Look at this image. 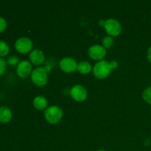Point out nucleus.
Wrapping results in <instances>:
<instances>
[{
	"mask_svg": "<svg viewBox=\"0 0 151 151\" xmlns=\"http://www.w3.org/2000/svg\"><path fill=\"white\" fill-rule=\"evenodd\" d=\"M63 115L62 109L57 106H50L44 111L45 119L50 124H56L60 122Z\"/></svg>",
	"mask_w": 151,
	"mask_h": 151,
	"instance_id": "nucleus-2",
	"label": "nucleus"
},
{
	"mask_svg": "<svg viewBox=\"0 0 151 151\" xmlns=\"http://www.w3.org/2000/svg\"><path fill=\"white\" fill-rule=\"evenodd\" d=\"M59 65H60V68L63 72L71 73L78 69V63L73 58L66 57L60 60Z\"/></svg>",
	"mask_w": 151,
	"mask_h": 151,
	"instance_id": "nucleus-6",
	"label": "nucleus"
},
{
	"mask_svg": "<svg viewBox=\"0 0 151 151\" xmlns=\"http://www.w3.org/2000/svg\"><path fill=\"white\" fill-rule=\"evenodd\" d=\"M31 80L35 85L40 87L44 86L48 80L47 69L44 67H38L32 70L31 73Z\"/></svg>",
	"mask_w": 151,
	"mask_h": 151,
	"instance_id": "nucleus-3",
	"label": "nucleus"
},
{
	"mask_svg": "<svg viewBox=\"0 0 151 151\" xmlns=\"http://www.w3.org/2000/svg\"><path fill=\"white\" fill-rule=\"evenodd\" d=\"M103 47H104L106 49L111 48L114 44L113 38H112L111 36H110V35H108V36L104 37V38H103Z\"/></svg>",
	"mask_w": 151,
	"mask_h": 151,
	"instance_id": "nucleus-16",
	"label": "nucleus"
},
{
	"mask_svg": "<svg viewBox=\"0 0 151 151\" xmlns=\"http://www.w3.org/2000/svg\"><path fill=\"white\" fill-rule=\"evenodd\" d=\"M147 60H148V61L151 63V46L149 47L148 50H147Z\"/></svg>",
	"mask_w": 151,
	"mask_h": 151,
	"instance_id": "nucleus-20",
	"label": "nucleus"
},
{
	"mask_svg": "<svg viewBox=\"0 0 151 151\" xmlns=\"http://www.w3.org/2000/svg\"><path fill=\"white\" fill-rule=\"evenodd\" d=\"M88 54L91 59L95 60H102L106 55V49L101 45H93L89 47Z\"/></svg>",
	"mask_w": 151,
	"mask_h": 151,
	"instance_id": "nucleus-7",
	"label": "nucleus"
},
{
	"mask_svg": "<svg viewBox=\"0 0 151 151\" xmlns=\"http://www.w3.org/2000/svg\"><path fill=\"white\" fill-rule=\"evenodd\" d=\"M91 65L89 62L88 61H81L78 63V69L77 70L81 74H83V75H86V74L89 73L91 71Z\"/></svg>",
	"mask_w": 151,
	"mask_h": 151,
	"instance_id": "nucleus-13",
	"label": "nucleus"
},
{
	"mask_svg": "<svg viewBox=\"0 0 151 151\" xmlns=\"http://www.w3.org/2000/svg\"><path fill=\"white\" fill-rule=\"evenodd\" d=\"M97 151H107V150H98Z\"/></svg>",
	"mask_w": 151,
	"mask_h": 151,
	"instance_id": "nucleus-21",
	"label": "nucleus"
},
{
	"mask_svg": "<svg viewBox=\"0 0 151 151\" xmlns=\"http://www.w3.org/2000/svg\"><path fill=\"white\" fill-rule=\"evenodd\" d=\"M118 66L117 62H109L107 60H102L97 62L93 68V73L97 78L103 79L109 76L111 71Z\"/></svg>",
	"mask_w": 151,
	"mask_h": 151,
	"instance_id": "nucleus-1",
	"label": "nucleus"
},
{
	"mask_svg": "<svg viewBox=\"0 0 151 151\" xmlns=\"http://www.w3.org/2000/svg\"><path fill=\"white\" fill-rule=\"evenodd\" d=\"M70 95L75 101L83 102L88 96L86 88L81 85H75L71 88Z\"/></svg>",
	"mask_w": 151,
	"mask_h": 151,
	"instance_id": "nucleus-8",
	"label": "nucleus"
},
{
	"mask_svg": "<svg viewBox=\"0 0 151 151\" xmlns=\"http://www.w3.org/2000/svg\"><path fill=\"white\" fill-rule=\"evenodd\" d=\"M32 64L28 60H22L16 68L17 75L22 78H26L32 73Z\"/></svg>",
	"mask_w": 151,
	"mask_h": 151,
	"instance_id": "nucleus-9",
	"label": "nucleus"
},
{
	"mask_svg": "<svg viewBox=\"0 0 151 151\" xmlns=\"http://www.w3.org/2000/svg\"><path fill=\"white\" fill-rule=\"evenodd\" d=\"M142 98L148 104L151 105V86L147 87L142 92Z\"/></svg>",
	"mask_w": 151,
	"mask_h": 151,
	"instance_id": "nucleus-15",
	"label": "nucleus"
},
{
	"mask_svg": "<svg viewBox=\"0 0 151 151\" xmlns=\"http://www.w3.org/2000/svg\"><path fill=\"white\" fill-rule=\"evenodd\" d=\"M15 48L19 53L26 54L32 50V41L27 37H20L15 42Z\"/></svg>",
	"mask_w": 151,
	"mask_h": 151,
	"instance_id": "nucleus-5",
	"label": "nucleus"
},
{
	"mask_svg": "<svg viewBox=\"0 0 151 151\" xmlns=\"http://www.w3.org/2000/svg\"><path fill=\"white\" fill-rule=\"evenodd\" d=\"M29 60L32 64L35 65V66H39L44 62L45 56H44V52L41 50L35 49L29 53Z\"/></svg>",
	"mask_w": 151,
	"mask_h": 151,
	"instance_id": "nucleus-10",
	"label": "nucleus"
},
{
	"mask_svg": "<svg viewBox=\"0 0 151 151\" xmlns=\"http://www.w3.org/2000/svg\"><path fill=\"white\" fill-rule=\"evenodd\" d=\"M105 29L110 36H117L122 31V27L119 21L115 19H107L104 23Z\"/></svg>",
	"mask_w": 151,
	"mask_h": 151,
	"instance_id": "nucleus-4",
	"label": "nucleus"
},
{
	"mask_svg": "<svg viewBox=\"0 0 151 151\" xmlns=\"http://www.w3.org/2000/svg\"><path fill=\"white\" fill-rule=\"evenodd\" d=\"M7 69V62L2 58H0V76L5 72Z\"/></svg>",
	"mask_w": 151,
	"mask_h": 151,
	"instance_id": "nucleus-18",
	"label": "nucleus"
},
{
	"mask_svg": "<svg viewBox=\"0 0 151 151\" xmlns=\"http://www.w3.org/2000/svg\"><path fill=\"white\" fill-rule=\"evenodd\" d=\"M32 103H33L34 107L38 110H44V109H47V106H48V101L43 96L35 97Z\"/></svg>",
	"mask_w": 151,
	"mask_h": 151,
	"instance_id": "nucleus-12",
	"label": "nucleus"
},
{
	"mask_svg": "<svg viewBox=\"0 0 151 151\" xmlns=\"http://www.w3.org/2000/svg\"><path fill=\"white\" fill-rule=\"evenodd\" d=\"M12 111L7 106H1L0 107V122L1 123H7L9 122L12 119Z\"/></svg>",
	"mask_w": 151,
	"mask_h": 151,
	"instance_id": "nucleus-11",
	"label": "nucleus"
},
{
	"mask_svg": "<svg viewBox=\"0 0 151 151\" xmlns=\"http://www.w3.org/2000/svg\"><path fill=\"white\" fill-rule=\"evenodd\" d=\"M7 27V22L4 18L0 16V32H3Z\"/></svg>",
	"mask_w": 151,
	"mask_h": 151,
	"instance_id": "nucleus-19",
	"label": "nucleus"
},
{
	"mask_svg": "<svg viewBox=\"0 0 151 151\" xmlns=\"http://www.w3.org/2000/svg\"><path fill=\"white\" fill-rule=\"evenodd\" d=\"M10 52V47L7 45V43L4 41L0 40V56L4 57L8 55Z\"/></svg>",
	"mask_w": 151,
	"mask_h": 151,
	"instance_id": "nucleus-14",
	"label": "nucleus"
},
{
	"mask_svg": "<svg viewBox=\"0 0 151 151\" xmlns=\"http://www.w3.org/2000/svg\"><path fill=\"white\" fill-rule=\"evenodd\" d=\"M7 62V64H8L9 66H18L19 63H20L19 60V58L16 57V56H10V57L7 58V60H6Z\"/></svg>",
	"mask_w": 151,
	"mask_h": 151,
	"instance_id": "nucleus-17",
	"label": "nucleus"
}]
</instances>
